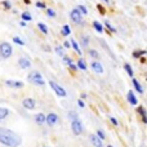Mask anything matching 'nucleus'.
Listing matches in <instances>:
<instances>
[{"instance_id": "c9c22d12", "label": "nucleus", "mask_w": 147, "mask_h": 147, "mask_svg": "<svg viewBox=\"0 0 147 147\" xmlns=\"http://www.w3.org/2000/svg\"><path fill=\"white\" fill-rule=\"evenodd\" d=\"M78 106L81 107V109H84V107H85V103H84L83 99H79V101H78Z\"/></svg>"}, {"instance_id": "a211bd4d", "label": "nucleus", "mask_w": 147, "mask_h": 147, "mask_svg": "<svg viewBox=\"0 0 147 147\" xmlns=\"http://www.w3.org/2000/svg\"><path fill=\"white\" fill-rule=\"evenodd\" d=\"M93 27L96 28L97 32H99V34L103 32V27H102V25L98 22V21H94V22H93Z\"/></svg>"}, {"instance_id": "c85d7f7f", "label": "nucleus", "mask_w": 147, "mask_h": 147, "mask_svg": "<svg viewBox=\"0 0 147 147\" xmlns=\"http://www.w3.org/2000/svg\"><path fill=\"white\" fill-rule=\"evenodd\" d=\"M78 9H79V12L84 13V14H86V13H88V9H86V7H84V5H79Z\"/></svg>"}, {"instance_id": "9d476101", "label": "nucleus", "mask_w": 147, "mask_h": 147, "mask_svg": "<svg viewBox=\"0 0 147 147\" xmlns=\"http://www.w3.org/2000/svg\"><path fill=\"white\" fill-rule=\"evenodd\" d=\"M89 138H90V142L94 147H103V142H102V140L97 134H90Z\"/></svg>"}, {"instance_id": "5701e85b", "label": "nucleus", "mask_w": 147, "mask_h": 147, "mask_svg": "<svg viewBox=\"0 0 147 147\" xmlns=\"http://www.w3.org/2000/svg\"><path fill=\"white\" fill-rule=\"evenodd\" d=\"M70 43H71V47H72L74 49H75V52H76V53H78V54H81V51H80V48H79L78 43H76L75 40H71V41H70Z\"/></svg>"}, {"instance_id": "c756f323", "label": "nucleus", "mask_w": 147, "mask_h": 147, "mask_svg": "<svg viewBox=\"0 0 147 147\" xmlns=\"http://www.w3.org/2000/svg\"><path fill=\"white\" fill-rule=\"evenodd\" d=\"M22 20H25V21H31L32 20V17H31L30 14H28V13H22Z\"/></svg>"}, {"instance_id": "f3484780", "label": "nucleus", "mask_w": 147, "mask_h": 147, "mask_svg": "<svg viewBox=\"0 0 147 147\" xmlns=\"http://www.w3.org/2000/svg\"><path fill=\"white\" fill-rule=\"evenodd\" d=\"M133 86H134V89H136V92H137V93H140V94H142V93H143V88H142V85H141L140 81L136 80V79H133Z\"/></svg>"}, {"instance_id": "a878e982", "label": "nucleus", "mask_w": 147, "mask_h": 147, "mask_svg": "<svg viewBox=\"0 0 147 147\" xmlns=\"http://www.w3.org/2000/svg\"><path fill=\"white\" fill-rule=\"evenodd\" d=\"M147 52H145V51H137V52H134L133 53V57L134 58H138V57H141V56H143V54H146Z\"/></svg>"}, {"instance_id": "f257e3e1", "label": "nucleus", "mask_w": 147, "mask_h": 147, "mask_svg": "<svg viewBox=\"0 0 147 147\" xmlns=\"http://www.w3.org/2000/svg\"><path fill=\"white\" fill-rule=\"evenodd\" d=\"M0 143L8 147H18L22 143V138L13 130L0 127Z\"/></svg>"}, {"instance_id": "37998d69", "label": "nucleus", "mask_w": 147, "mask_h": 147, "mask_svg": "<svg viewBox=\"0 0 147 147\" xmlns=\"http://www.w3.org/2000/svg\"><path fill=\"white\" fill-rule=\"evenodd\" d=\"M105 1H106V3H107V1H109V0H105Z\"/></svg>"}, {"instance_id": "cd10ccee", "label": "nucleus", "mask_w": 147, "mask_h": 147, "mask_svg": "<svg viewBox=\"0 0 147 147\" xmlns=\"http://www.w3.org/2000/svg\"><path fill=\"white\" fill-rule=\"evenodd\" d=\"M62 58H63V62H65V63H66V65H67V66H69V67H70V66H71V65L74 63V62H72V61H71V59H70V58H69V57L63 56V57H62Z\"/></svg>"}, {"instance_id": "7c9ffc66", "label": "nucleus", "mask_w": 147, "mask_h": 147, "mask_svg": "<svg viewBox=\"0 0 147 147\" xmlns=\"http://www.w3.org/2000/svg\"><path fill=\"white\" fill-rule=\"evenodd\" d=\"M89 54H90V57H93V58H98L99 57V54H98V52L97 51H90L89 52Z\"/></svg>"}, {"instance_id": "bb28decb", "label": "nucleus", "mask_w": 147, "mask_h": 147, "mask_svg": "<svg viewBox=\"0 0 147 147\" xmlns=\"http://www.w3.org/2000/svg\"><path fill=\"white\" fill-rule=\"evenodd\" d=\"M13 43H16V44H18V45H23V40L22 39H20L18 38V36H14V38H13Z\"/></svg>"}, {"instance_id": "2f4dec72", "label": "nucleus", "mask_w": 147, "mask_h": 147, "mask_svg": "<svg viewBox=\"0 0 147 147\" xmlns=\"http://www.w3.org/2000/svg\"><path fill=\"white\" fill-rule=\"evenodd\" d=\"M56 52H57V54H58V56L63 57V49H62L61 47H57V48H56Z\"/></svg>"}, {"instance_id": "9b49d317", "label": "nucleus", "mask_w": 147, "mask_h": 147, "mask_svg": "<svg viewBox=\"0 0 147 147\" xmlns=\"http://www.w3.org/2000/svg\"><path fill=\"white\" fill-rule=\"evenodd\" d=\"M127 99H128V102H129L132 106H137V105H138V99H137V97H136V94H134V92H133V90L128 92Z\"/></svg>"}, {"instance_id": "72a5a7b5", "label": "nucleus", "mask_w": 147, "mask_h": 147, "mask_svg": "<svg viewBox=\"0 0 147 147\" xmlns=\"http://www.w3.org/2000/svg\"><path fill=\"white\" fill-rule=\"evenodd\" d=\"M47 14H48L49 17H56V12H54L53 9H48L47 10Z\"/></svg>"}, {"instance_id": "dca6fc26", "label": "nucleus", "mask_w": 147, "mask_h": 147, "mask_svg": "<svg viewBox=\"0 0 147 147\" xmlns=\"http://www.w3.org/2000/svg\"><path fill=\"white\" fill-rule=\"evenodd\" d=\"M9 116V110L7 107H0V123Z\"/></svg>"}, {"instance_id": "0eeeda50", "label": "nucleus", "mask_w": 147, "mask_h": 147, "mask_svg": "<svg viewBox=\"0 0 147 147\" xmlns=\"http://www.w3.org/2000/svg\"><path fill=\"white\" fill-rule=\"evenodd\" d=\"M70 17L76 25H81L83 21H81V13L79 12V9H72L71 13H70Z\"/></svg>"}, {"instance_id": "58836bf2", "label": "nucleus", "mask_w": 147, "mask_h": 147, "mask_svg": "<svg viewBox=\"0 0 147 147\" xmlns=\"http://www.w3.org/2000/svg\"><path fill=\"white\" fill-rule=\"evenodd\" d=\"M65 47H66V48H70V47H71L70 41H65Z\"/></svg>"}, {"instance_id": "6ab92c4d", "label": "nucleus", "mask_w": 147, "mask_h": 147, "mask_svg": "<svg viewBox=\"0 0 147 147\" xmlns=\"http://www.w3.org/2000/svg\"><path fill=\"white\" fill-rule=\"evenodd\" d=\"M124 69H125V71H127L128 75H129L130 78H133V75H134V74H133V69H132V66H130L129 63H125V65H124Z\"/></svg>"}, {"instance_id": "a19ab883", "label": "nucleus", "mask_w": 147, "mask_h": 147, "mask_svg": "<svg viewBox=\"0 0 147 147\" xmlns=\"http://www.w3.org/2000/svg\"><path fill=\"white\" fill-rule=\"evenodd\" d=\"M20 26H22V27H25V26H26V22H23V21H22V22H20Z\"/></svg>"}, {"instance_id": "e433bc0d", "label": "nucleus", "mask_w": 147, "mask_h": 147, "mask_svg": "<svg viewBox=\"0 0 147 147\" xmlns=\"http://www.w3.org/2000/svg\"><path fill=\"white\" fill-rule=\"evenodd\" d=\"M36 7L38 8H45V4H44V3H36Z\"/></svg>"}, {"instance_id": "7ed1b4c3", "label": "nucleus", "mask_w": 147, "mask_h": 147, "mask_svg": "<svg viewBox=\"0 0 147 147\" xmlns=\"http://www.w3.org/2000/svg\"><path fill=\"white\" fill-rule=\"evenodd\" d=\"M13 53V48L9 43H1L0 45V56L3 58H9Z\"/></svg>"}, {"instance_id": "79ce46f5", "label": "nucleus", "mask_w": 147, "mask_h": 147, "mask_svg": "<svg viewBox=\"0 0 147 147\" xmlns=\"http://www.w3.org/2000/svg\"><path fill=\"white\" fill-rule=\"evenodd\" d=\"M107 147H114V146H111V145H109V146H107Z\"/></svg>"}, {"instance_id": "ddd939ff", "label": "nucleus", "mask_w": 147, "mask_h": 147, "mask_svg": "<svg viewBox=\"0 0 147 147\" xmlns=\"http://www.w3.org/2000/svg\"><path fill=\"white\" fill-rule=\"evenodd\" d=\"M137 112L140 114L142 121L145 123V124H147V111H146L145 107H143V106H137Z\"/></svg>"}, {"instance_id": "412c9836", "label": "nucleus", "mask_w": 147, "mask_h": 147, "mask_svg": "<svg viewBox=\"0 0 147 147\" xmlns=\"http://www.w3.org/2000/svg\"><path fill=\"white\" fill-rule=\"evenodd\" d=\"M76 66H78V69L83 70V71H85V70H86V65H85V62H84L83 59H79V61H78V65H76Z\"/></svg>"}, {"instance_id": "1a4fd4ad", "label": "nucleus", "mask_w": 147, "mask_h": 147, "mask_svg": "<svg viewBox=\"0 0 147 147\" xmlns=\"http://www.w3.org/2000/svg\"><path fill=\"white\" fill-rule=\"evenodd\" d=\"M5 84H7V86L14 88V89H21V88H23V85H25V84L20 80H7Z\"/></svg>"}, {"instance_id": "39448f33", "label": "nucleus", "mask_w": 147, "mask_h": 147, "mask_svg": "<svg viewBox=\"0 0 147 147\" xmlns=\"http://www.w3.org/2000/svg\"><path fill=\"white\" fill-rule=\"evenodd\" d=\"M71 129L75 136H80L81 133H83V124H81L80 120L76 119V120H74V121H71Z\"/></svg>"}, {"instance_id": "b1692460", "label": "nucleus", "mask_w": 147, "mask_h": 147, "mask_svg": "<svg viewBox=\"0 0 147 147\" xmlns=\"http://www.w3.org/2000/svg\"><path fill=\"white\" fill-rule=\"evenodd\" d=\"M96 134L98 136V137L101 138L102 141H103L105 138H106V133H105V132H103V130H102V129H98V130H97V133H96Z\"/></svg>"}, {"instance_id": "20e7f679", "label": "nucleus", "mask_w": 147, "mask_h": 147, "mask_svg": "<svg viewBox=\"0 0 147 147\" xmlns=\"http://www.w3.org/2000/svg\"><path fill=\"white\" fill-rule=\"evenodd\" d=\"M49 85H51L52 90H53L58 97H66L67 96V92L65 90V88L61 86L59 84H57L56 81H49Z\"/></svg>"}, {"instance_id": "4468645a", "label": "nucleus", "mask_w": 147, "mask_h": 147, "mask_svg": "<svg viewBox=\"0 0 147 147\" xmlns=\"http://www.w3.org/2000/svg\"><path fill=\"white\" fill-rule=\"evenodd\" d=\"M45 120H47V115L43 114V112H39V114L35 115V121L38 125H43L45 124Z\"/></svg>"}, {"instance_id": "f8f14e48", "label": "nucleus", "mask_w": 147, "mask_h": 147, "mask_svg": "<svg viewBox=\"0 0 147 147\" xmlns=\"http://www.w3.org/2000/svg\"><path fill=\"white\" fill-rule=\"evenodd\" d=\"M90 67H92V70H93L96 74H103V67H102V65L99 63L98 61H93V62H92Z\"/></svg>"}, {"instance_id": "aec40b11", "label": "nucleus", "mask_w": 147, "mask_h": 147, "mask_svg": "<svg viewBox=\"0 0 147 147\" xmlns=\"http://www.w3.org/2000/svg\"><path fill=\"white\" fill-rule=\"evenodd\" d=\"M70 34H71V30H70L69 25H65L63 27H62V35H65V36H69Z\"/></svg>"}, {"instance_id": "2eb2a0df", "label": "nucleus", "mask_w": 147, "mask_h": 147, "mask_svg": "<svg viewBox=\"0 0 147 147\" xmlns=\"http://www.w3.org/2000/svg\"><path fill=\"white\" fill-rule=\"evenodd\" d=\"M18 66H20L21 69H30L31 62H30V59H27V58H20L18 59Z\"/></svg>"}, {"instance_id": "393cba45", "label": "nucleus", "mask_w": 147, "mask_h": 147, "mask_svg": "<svg viewBox=\"0 0 147 147\" xmlns=\"http://www.w3.org/2000/svg\"><path fill=\"white\" fill-rule=\"evenodd\" d=\"M69 117H70V120H71V121H74V120H76V119H79L78 114H76L75 111H70L69 112Z\"/></svg>"}, {"instance_id": "f03ea898", "label": "nucleus", "mask_w": 147, "mask_h": 147, "mask_svg": "<svg viewBox=\"0 0 147 147\" xmlns=\"http://www.w3.org/2000/svg\"><path fill=\"white\" fill-rule=\"evenodd\" d=\"M27 80L30 81V83H32V84H35V85H38V86L45 85V81H44L43 76H41V74H39L38 71H34V72H30V74H28Z\"/></svg>"}, {"instance_id": "423d86ee", "label": "nucleus", "mask_w": 147, "mask_h": 147, "mask_svg": "<svg viewBox=\"0 0 147 147\" xmlns=\"http://www.w3.org/2000/svg\"><path fill=\"white\" fill-rule=\"evenodd\" d=\"M58 123V115L56 112H51V114L47 115V120H45V124H48L49 127H53Z\"/></svg>"}, {"instance_id": "f704fd0d", "label": "nucleus", "mask_w": 147, "mask_h": 147, "mask_svg": "<svg viewBox=\"0 0 147 147\" xmlns=\"http://www.w3.org/2000/svg\"><path fill=\"white\" fill-rule=\"evenodd\" d=\"M105 25H106L107 27H109V30H110V31H112V32H115V28L112 27L111 25H110V22H109V21H105Z\"/></svg>"}, {"instance_id": "473e14b6", "label": "nucleus", "mask_w": 147, "mask_h": 147, "mask_svg": "<svg viewBox=\"0 0 147 147\" xmlns=\"http://www.w3.org/2000/svg\"><path fill=\"white\" fill-rule=\"evenodd\" d=\"M110 121H111V124H112V125H115V127H117V125H119V123H117V120L115 119L114 116H110Z\"/></svg>"}, {"instance_id": "6e6552de", "label": "nucleus", "mask_w": 147, "mask_h": 147, "mask_svg": "<svg viewBox=\"0 0 147 147\" xmlns=\"http://www.w3.org/2000/svg\"><path fill=\"white\" fill-rule=\"evenodd\" d=\"M22 106L25 107L26 110H34L36 106V102H35V99H32V98H25L22 101Z\"/></svg>"}, {"instance_id": "ea45409f", "label": "nucleus", "mask_w": 147, "mask_h": 147, "mask_svg": "<svg viewBox=\"0 0 147 147\" xmlns=\"http://www.w3.org/2000/svg\"><path fill=\"white\" fill-rule=\"evenodd\" d=\"M4 5H5V7H7V8H10V4H9V3H8V1H4Z\"/></svg>"}, {"instance_id": "4be33fe9", "label": "nucleus", "mask_w": 147, "mask_h": 147, "mask_svg": "<svg viewBox=\"0 0 147 147\" xmlns=\"http://www.w3.org/2000/svg\"><path fill=\"white\" fill-rule=\"evenodd\" d=\"M38 27H39V30H40L43 34H48V27H47L44 23L39 22V23H38Z\"/></svg>"}, {"instance_id": "4c0bfd02", "label": "nucleus", "mask_w": 147, "mask_h": 147, "mask_svg": "<svg viewBox=\"0 0 147 147\" xmlns=\"http://www.w3.org/2000/svg\"><path fill=\"white\" fill-rule=\"evenodd\" d=\"M83 45H88V38H83Z\"/></svg>"}]
</instances>
